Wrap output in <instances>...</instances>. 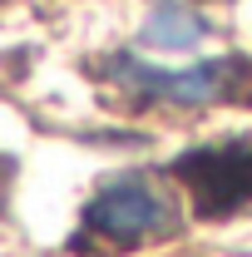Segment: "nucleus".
Segmentation results:
<instances>
[{
	"label": "nucleus",
	"mask_w": 252,
	"mask_h": 257,
	"mask_svg": "<svg viewBox=\"0 0 252 257\" xmlns=\"http://www.w3.org/2000/svg\"><path fill=\"white\" fill-rule=\"evenodd\" d=\"M203 218H222L252 203V144H208L173 163Z\"/></svg>",
	"instance_id": "3"
},
{
	"label": "nucleus",
	"mask_w": 252,
	"mask_h": 257,
	"mask_svg": "<svg viewBox=\"0 0 252 257\" xmlns=\"http://www.w3.org/2000/svg\"><path fill=\"white\" fill-rule=\"evenodd\" d=\"M173 227V203L158 193L154 178H114L94 193V203L84 208V232L109 242V247H134V242H149L163 237Z\"/></svg>",
	"instance_id": "2"
},
{
	"label": "nucleus",
	"mask_w": 252,
	"mask_h": 257,
	"mask_svg": "<svg viewBox=\"0 0 252 257\" xmlns=\"http://www.w3.org/2000/svg\"><path fill=\"white\" fill-rule=\"evenodd\" d=\"M208 35V25L193 15V10H173V5H158L154 20L144 25V45H158V50H188Z\"/></svg>",
	"instance_id": "4"
},
{
	"label": "nucleus",
	"mask_w": 252,
	"mask_h": 257,
	"mask_svg": "<svg viewBox=\"0 0 252 257\" xmlns=\"http://www.w3.org/2000/svg\"><path fill=\"white\" fill-rule=\"evenodd\" d=\"M109 74L139 99H158V104H213V99H237L252 89V69L237 55L227 60H198L188 69H163V64L134 60V55H114Z\"/></svg>",
	"instance_id": "1"
}]
</instances>
